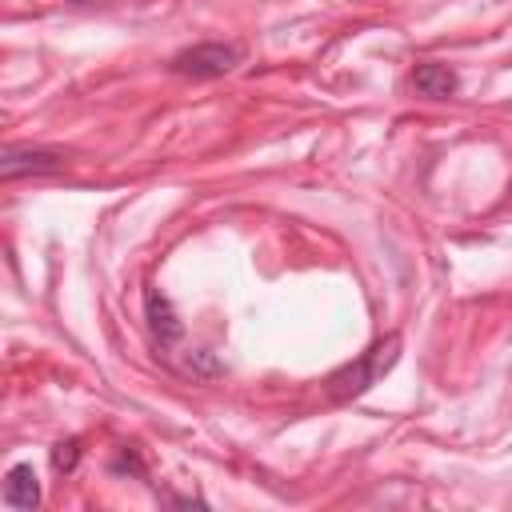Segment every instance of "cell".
<instances>
[{
    "mask_svg": "<svg viewBox=\"0 0 512 512\" xmlns=\"http://www.w3.org/2000/svg\"><path fill=\"white\" fill-rule=\"evenodd\" d=\"M68 164L64 152L56 148H4L0 152V180H16V176H44V172H60Z\"/></svg>",
    "mask_w": 512,
    "mask_h": 512,
    "instance_id": "cell-3",
    "label": "cell"
},
{
    "mask_svg": "<svg viewBox=\"0 0 512 512\" xmlns=\"http://www.w3.org/2000/svg\"><path fill=\"white\" fill-rule=\"evenodd\" d=\"M144 308H148V324H152V332L160 336V344H176L184 328H180V320H176V312H172L168 296H160L156 288H148V296H144Z\"/></svg>",
    "mask_w": 512,
    "mask_h": 512,
    "instance_id": "cell-6",
    "label": "cell"
},
{
    "mask_svg": "<svg viewBox=\"0 0 512 512\" xmlns=\"http://www.w3.org/2000/svg\"><path fill=\"white\" fill-rule=\"evenodd\" d=\"M76 460H80V440H76V436L60 440V444L52 448V468H56V472H72Z\"/></svg>",
    "mask_w": 512,
    "mask_h": 512,
    "instance_id": "cell-7",
    "label": "cell"
},
{
    "mask_svg": "<svg viewBox=\"0 0 512 512\" xmlns=\"http://www.w3.org/2000/svg\"><path fill=\"white\" fill-rule=\"evenodd\" d=\"M396 356H400V336H384V340H376L364 356H356L352 364L336 368V372L324 380V392H328L332 400H352V396L368 392V388L396 364Z\"/></svg>",
    "mask_w": 512,
    "mask_h": 512,
    "instance_id": "cell-1",
    "label": "cell"
},
{
    "mask_svg": "<svg viewBox=\"0 0 512 512\" xmlns=\"http://www.w3.org/2000/svg\"><path fill=\"white\" fill-rule=\"evenodd\" d=\"M240 60H244V48H240V44H220V40H212V44H192V48L176 52V56L168 60V68H172L176 76L212 80V76L232 72Z\"/></svg>",
    "mask_w": 512,
    "mask_h": 512,
    "instance_id": "cell-2",
    "label": "cell"
},
{
    "mask_svg": "<svg viewBox=\"0 0 512 512\" xmlns=\"http://www.w3.org/2000/svg\"><path fill=\"white\" fill-rule=\"evenodd\" d=\"M72 4H88V0H72Z\"/></svg>",
    "mask_w": 512,
    "mask_h": 512,
    "instance_id": "cell-8",
    "label": "cell"
},
{
    "mask_svg": "<svg viewBox=\"0 0 512 512\" xmlns=\"http://www.w3.org/2000/svg\"><path fill=\"white\" fill-rule=\"evenodd\" d=\"M412 84H416V92L420 96H432V100H448L452 92H456V72L448 68V64H436V60H428V64H420L416 72H412Z\"/></svg>",
    "mask_w": 512,
    "mask_h": 512,
    "instance_id": "cell-5",
    "label": "cell"
},
{
    "mask_svg": "<svg viewBox=\"0 0 512 512\" xmlns=\"http://www.w3.org/2000/svg\"><path fill=\"white\" fill-rule=\"evenodd\" d=\"M4 504L8 508H24L32 512L40 504V480L32 472V464H12L4 476Z\"/></svg>",
    "mask_w": 512,
    "mask_h": 512,
    "instance_id": "cell-4",
    "label": "cell"
}]
</instances>
